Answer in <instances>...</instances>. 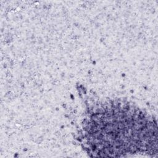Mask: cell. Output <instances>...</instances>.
<instances>
[{
    "mask_svg": "<svg viewBox=\"0 0 158 158\" xmlns=\"http://www.w3.org/2000/svg\"><path fill=\"white\" fill-rule=\"evenodd\" d=\"M96 109L83 126L84 139L93 153L119 156L157 148L156 124L141 110L117 102Z\"/></svg>",
    "mask_w": 158,
    "mask_h": 158,
    "instance_id": "1",
    "label": "cell"
}]
</instances>
